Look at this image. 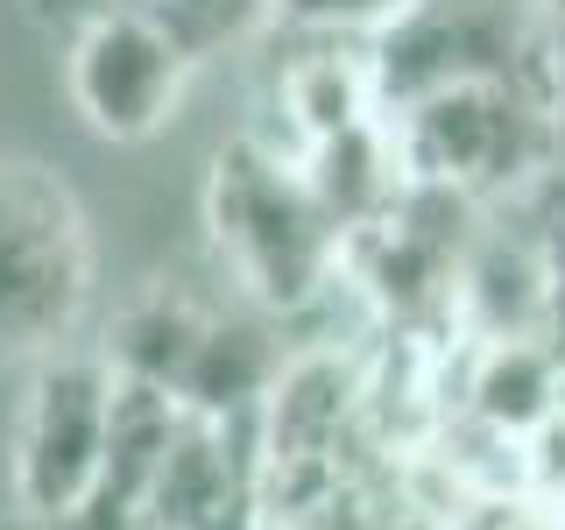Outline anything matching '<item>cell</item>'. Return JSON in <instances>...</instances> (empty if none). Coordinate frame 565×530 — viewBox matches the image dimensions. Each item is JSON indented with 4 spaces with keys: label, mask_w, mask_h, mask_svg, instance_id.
<instances>
[{
    "label": "cell",
    "mask_w": 565,
    "mask_h": 530,
    "mask_svg": "<svg viewBox=\"0 0 565 530\" xmlns=\"http://www.w3.org/2000/svg\"><path fill=\"white\" fill-rule=\"evenodd\" d=\"M212 234L262 305H305L340 255V220L311 191L305 163H282L276 149L247 141L212 170Z\"/></svg>",
    "instance_id": "obj_1"
},
{
    "label": "cell",
    "mask_w": 565,
    "mask_h": 530,
    "mask_svg": "<svg viewBox=\"0 0 565 530\" xmlns=\"http://www.w3.org/2000/svg\"><path fill=\"white\" fill-rule=\"evenodd\" d=\"M85 311V226L57 177L0 163V361H50Z\"/></svg>",
    "instance_id": "obj_2"
},
{
    "label": "cell",
    "mask_w": 565,
    "mask_h": 530,
    "mask_svg": "<svg viewBox=\"0 0 565 530\" xmlns=\"http://www.w3.org/2000/svg\"><path fill=\"white\" fill-rule=\"evenodd\" d=\"M530 64H537V29L523 0H403L382 14L367 78H375V106L403 114L446 85H537Z\"/></svg>",
    "instance_id": "obj_3"
},
{
    "label": "cell",
    "mask_w": 565,
    "mask_h": 530,
    "mask_svg": "<svg viewBox=\"0 0 565 530\" xmlns=\"http://www.w3.org/2000/svg\"><path fill=\"white\" fill-rule=\"evenodd\" d=\"M552 149V99L544 85H509V78H481V85H446V93L417 99L396 114V156L417 184L438 191H502L530 177Z\"/></svg>",
    "instance_id": "obj_4"
},
{
    "label": "cell",
    "mask_w": 565,
    "mask_h": 530,
    "mask_svg": "<svg viewBox=\"0 0 565 530\" xmlns=\"http://www.w3.org/2000/svg\"><path fill=\"white\" fill-rule=\"evenodd\" d=\"M120 432V375L106 353H50L29 382L22 432H14V488L29 517L71 523L106 481Z\"/></svg>",
    "instance_id": "obj_5"
},
{
    "label": "cell",
    "mask_w": 565,
    "mask_h": 530,
    "mask_svg": "<svg viewBox=\"0 0 565 530\" xmlns=\"http://www.w3.org/2000/svg\"><path fill=\"white\" fill-rule=\"evenodd\" d=\"M191 78V50L149 8H106L71 35L64 85L78 120L106 141H149L177 114Z\"/></svg>",
    "instance_id": "obj_6"
},
{
    "label": "cell",
    "mask_w": 565,
    "mask_h": 530,
    "mask_svg": "<svg viewBox=\"0 0 565 530\" xmlns=\"http://www.w3.org/2000/svg\"><path fill=\"white\" fill-rule=\"evenodd\" d=\"M467 403L494 438H530L544 417L565 411V347L552 332H530V340H481Z\"/></svg>",
    "instance_id": "obj_7"
},
{
    "label": "cell",
    "mask_w": 565,
    "mask_h": 530,
    "mask_svg": "<svg viewBox=\"0 0 565 530\" xmlns=\"http://www.w3.org/2000/svg\"><path fill=\"white\" fill-rule=\"evenodd\" d=\"M459 311L481 326V340H530L552 326V283H544V247L523 241H481L459 255L452 276Z\"/></svg>",
    "instance_id": "obj_8"
},
{
    "label": "cell",
    "mask_w": 565,
    "mask_h": 530,
    "mask_svg": "<svg viewBox=\"0 0 565 530\" xmlns=\"http://www.w3.org/2000/svg\"><path fill=\"white\" fill-rule=\"evenodd\" d=\"M205 326H212V311H199L191 297H177V290H156V297H141V305L120 311L114 347H106V368L120 375V389H149V396L177 403L184 368H191V353H199Z\"/></svg>",
    "instance_id": "obj_9"
},
{
    "label": "cell",
    "mask_w": 565,
    "mask_h": 530,
    "mask_svg": "<svg viewBox=\"0 0 565 530\" xmlns=\"http://www.w3.org/2000/svg\"><path fill=\"white\" fill-rule=\"evenodd\" d=\"M276 375H282V361H276L269 332H262V326H241V318H212L199 353H191V368H184L177 411H184V417H205V424H226L241 403L269 396Z\"/></svg>",
    "instance_id": "obj_10"
},
{
    "label": "cell",
    "mask_w": 565,
    "mask_h": 530,
    "mask_svg": "<svg viewBox=\"0 0 565 530\" xmlns=\"http://www.w3.org/2000/svg\"><path fill=\"white\" fill-rule=\"evenodd\" d=\"M135 8H149L156 22L191 50V64H199L205 50H220L226 35H241L247 22H255L262 0H135Z\"/></svg>",
    "instance_id": "obj_11"
},
{
    "label": "cell",
    "mask_w": 565,
    "mask_h": 530,
    "mask_svg": "<svg viewBox=\"0 0 565 530\" xmlns=\"http://www.w3.org/2000/svg\"><path fill=\"white\" fill-rule=\"evenodd\" d=\"M544 283H552V326L565 332V205L552 212V226H544Z\"/></svg>",
    "instance_id": "obj_12"
}]
</instances>
